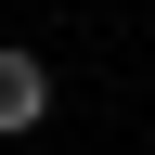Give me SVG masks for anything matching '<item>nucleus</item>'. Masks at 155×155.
<instances>
[{"label":"nucleus","mask_w":155,"mask_h":155,"mask_svg":"<svg viewBox=\"0 0 155 155\" xmlns=\"http://www.w3.org/2000/svg\"><path fill=\"white\" fill-rule=\"evenodd\" d=\"M39 116H52V65H39V52H0V142L39 129Z\"/></svg>","instance_id":"1"}]
</instances>
